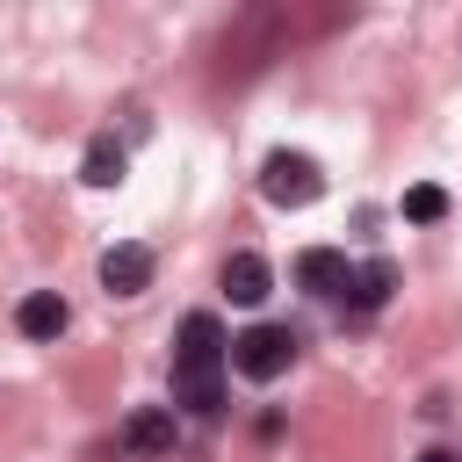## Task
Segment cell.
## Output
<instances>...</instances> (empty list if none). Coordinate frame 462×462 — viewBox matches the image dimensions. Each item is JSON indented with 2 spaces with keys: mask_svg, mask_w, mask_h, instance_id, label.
<instances>
[{
  "mask_svg": "<svg viewBox=\"0 0 462 462\" xmlns=\"http://www.w3.org/2000/svg\"><path fill=\"white\" fill-rule=\"evenodd\" d=\"M123 448L130 455H173V411L166 404H137L123 419Z\"/></svg>",
  "mask_w": 462,
  "mask_h": 462,
  "instance_id": "cell-5",
  "label": "cell"
},
{
  "mask_svg": "<svg viewBox=\"0 0 462 462\" xmlns=\"http://www.w3.org/2000/svg\"><path fill=\"white\" fill-rule=\"evenodd\" d=\"M152 282V245H108L101 253V289L108 296H137Z\"/></svg>",
  "mask_w": 462,
  "mask_h": 462,
  "instance_id": "cell-4",
  "label": "cell"
},
{
  "mask_svg": "<svg viewBox=\"0 0 462 462\" xmlns=\"http://www.w3.org/2000/svg\"><path fill=\"white\" fill-rule=\"evenodd\" d=\"M79 180H87V188H116V180H123V144H116V137H94Z\"/></svg>",
  "mask_w": 462,
  "mask_h": 462,
  "instance_id": "cell-10",
  "label": "cell"
},
{
  "mask_svg": "<svg viewBox=\"0 0 462 462\" xmlns=\"http://www.w3.org/2000/svg\"><path fill=\"white\" fill-rule=\"evenodd\" d=\"M426 462H448V455H426Z\"/></svg>",
  "mask_w": 462,
  "mask_h": 462,
  "instance_id": "cell-12",
  "label": "cell"
},
{
  "mask_svg": "<svg viewBox=\"0 0 462 462\" xmlns=\"http://www.w3.org/2000/svg\"><path fill=\"white\" fill-rule=\"evenodd\" d=\"M224 361H231V339L209 310H195L180 325V346H173V397L188 411H217L224 404Z\"/></svg>",
  "mask_w": 462,
  "mask_h": 462,
  "instance_id": "cell-1",
  "label": "cell"
},
{
  "mask_svg": "<svg viewBox=\"0 0 462 462\" xmlns=\"http://www.w3.org/2000/svg\"><path fill=\"white\" fill-rule=\"evenodd\" d=\"M289 361H296V332H289V325H245V332L231 339V368H238L245 383H274Z\"/></svg>",
  "mask_w": 462,
  "mask_h": 462,
  "instance_id": "cell-2",
  "label": "cell"
},
{
  "mask_svg": "<svg viewBox=\"0 0 462 462\" xmlns=\"http://www.w3.org/2000/svg\"><path fill=\"white\" fill-rule=\"evenodd\" d=\"M224 296L231 303H260L267 296V260L260 253H231L224 260Z\"/></svg>",
  "mask_w": 462,
  "mask_h": 462,
  "instance_id": "cell-7",
  "label": "cell"
},
{
  "mask_svg": "<svg viewBox=\"0 0 462 462\" xmlns=\"http://www.w3.org/2000/svg\"><path fill=\"white\" fill-rule=\"evenodd\" d=\"M390 289H397V267H390V260H368V267H354V274H346V296H354L361 310L390 303Z\"/></svg>",
  "mask_w": 462,
  "mask_h": 462,
  "instance_id": "cell-9",
  "label": "cell"
},
{
  "mask_svg": "<svg viewBox=\"0 0 462 462\" xmlns=\"http://www.w3.org/2000/svg\"><path fill=\"white\" fill-rule=\"evenodd\" d=\"M260 188H267V202L303 209V202H318V195H325V173H318V159H310V152H267Z\"/></svg>",
  "mask_w": 462,
  "mask_h": 462,
  "instance_id": "cell-3",
  "label": "cell"
},
{
  "mask_svg": "<svg viewBox=\"0 0 462 462\" xmlns=\"http://www.w3.org/2000/svg\"><path fill=\"white\" fill-rule=\"evenodd\" d=\"M14 325H22L29 339H58V332H65V296H51V289H36V296H22V310H14Z\"/></svg>",
  "mask_w": 462,
  "mask_h": 462,
  "instance_id": "cell-8",
  "label": "cell"
},
{
  "mask_svg": "<svg viewBox=\"0 0 462 462\" xmlns=\"http://www.w3.org/2000/svg\"><path fill=\"white\" fill-rule=\"evenodd\" d=\"M346 253H332V245H310V253H296V282L303 289H318V296H346Z\"/></svg>",
  "mask_w": 462,
  "mask_h": 462,
  "instance_id": "cell-6",
  "label": "cell"
},
{
  "mask_svg": "<svg viewBox=\"0 0 462 462\" xmlns=\"http://www.w3.org/2000/svg\"><path fill=\"white\" fill-rule=\"evenodd\" d=\"M404 217H411V224H440V217H448V195H440L433 180H419V188H404Z\"/></svg>",
  "mask_w": 462,
  "mask_h": 462,
  "instance_id": "cell-11",
  "label": "cell"
}]
</instances>
